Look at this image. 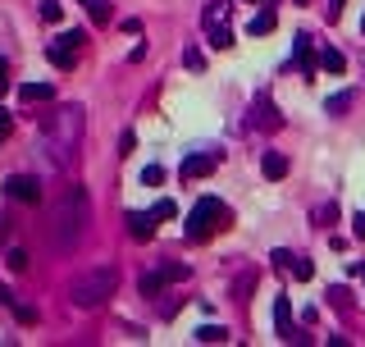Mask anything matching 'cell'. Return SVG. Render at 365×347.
<instances>
[{"instance_id": "6da1fadb", "label": "cell", "mask_w": 365, "mask_h": 347, "mask_svg": "<svg viewBox=\"0 0 365 347\" xmlns=\"http://www.w3.org/2000/svg\"><path fill=\"white\" fill-rule=\"evenodd\" d=\"M42 138H46V151L55 156V165L69 169L73 156L82 147V105H60L42 119Z\"/></svg>"}, {"instance_id": "7a4b0ae2", "label": "cell", "mask_w": 365, "mask_h": 347, "mask_svg": "<svg viewBox=\"0 0 365 347\" xmlns=\"http://www.w3.org/2000/svg\"><path fill=\"white\" fill-rule=\"evenodd\" d=\"M82 229H87V192L82 188H69L51 210V233H55V247L60 252H73L82 243Z\"/></svg>"}, {"instance_id": "3957f363", "label": "cell", "mask_w": 365, "mask_h": 347, "mask_svg": "<svg viewBox=\"0 0 365 347\" xmlns=\"http://www.w3.org/2000/svg\"><path fill=\"white\" fill-rule=\"evenodd\" d=\"M114 288H119V269L114 265H92V269H82V279L73 284V306L96 311V306H105L114 297Z\"/></svg>"}, {"instance_id": "277c9868", "label": "cell", "mask_w": 365, "mask_h": 347, "mask_svg": "<svg viewBox=\"0 0 365 347\" xmlns=\"http://www.w3.org/2000/svg\"><path fill=\"white\" fill-rule=\"evenodd\" d=\"M219 224H228V206L219 197H201L197 206H192L187 224H182V238H187V243H206Z\"/></svg>"}, {"instance_id": "5b68a950", "label": "cell", "mask_w": 365, "mask_h": 347, "mask_svg": "<svg viewBox=\"0 0 365 347\" xmlns=\"http://www.w3.org/2000/svg\"><path fill=\"white\" fill-rule=\"evenodd\" d=\"M82 46H87V32H82V28H69V32H60L55 42H46V60H51L55 69H64V73H69L73 64H78Z\"/></svg>"}, {"instance_id": "8992f818", "label": "cell", "mask_w": 365, "mask_h": 347, "mask_svg": "<svg viewBox=\"0 0 365 347\" xmlns=\"http://www.w3.org/2000/svg\"><path fill=\"white\" fill-rule=\"evenodd\" d=\"M5 192L14 201H23V206H37V201H42V183H37L32 174H14V178H5Z\"/></svg>"}, {"instance_id": "52a82bcc", "label": "cell", "mask_w": 365, "mask_h": 347, "mask_svg": "<svg viewBox=\"0 0 365 347\" xmlns=\"http://www.w3.org/2000/svg\"><path fill=\"white\" fill-rule=\"evenodd\" d=\"M252 128H265V133L283 128V119H278V110H274L270 96H256V101H252Z\"/></svg>"}, {"instance_id": "ba28073f", "label": "cell", "mask_w": 365, "mask_h": 347, "mask_svg": "<svg viewBox=\"0 0 365 347\" xmlns=\"http://www.w3.org/2000/svg\"><path fill=\"white\" fill-rule=\"evenodd\" d=\"M270 260H274L278 269H287V274H292V279H302V284H306V279L315 274V265H311V260H306V256H292V252H283V247H278V252H274Z\"/></svg>"}, {"instance_id": "9c48e42d", "label": "cell", "mask_w": 365, "mask_h": 347, "mask_svg": "<svg viewBox=\"0 0 365 347\" xmlns=\"http://www.w3.org/2000/svg\"><path fill=\"white\" fill-rule=\"evenodd\" d=\"M274 334L287 343H297V329H292V302L287 297H274Z\"/></svg>"}, {"instance_id": "30bf717a", "label": "cell", "mask_w": 365, "mask_h": 347, "mask_svg": "<svg viewBox=\"0 0 365 347\" xmlns=\"http://www.w3.org/2000/svg\"><path fill=\"white\" fill-rule=\"evenodd\" d=\"M128 233L137 238V243L156 238V210H128Z\"/></svg>"}, {"instance_id": "8fae6325", "label": "cell", "mask_w": 365, "mask_h": 347, "mask_svg": "<svg viewBox=\"0 0 365 347\" xmlns=\"http://www.w3.org/2000/svg\"><path fill=\"white\" fill-rule=\"evenodd\" d=\"M292 55H297V64H302V78H311V73H315V64H320V60H315V37H297V46H292Z\"/></svg>"}, {"instance_id": "7c38bea8", "label": "cell", "mask_w": 365, "mask_h": 347, "mask_svg": "<svg viewBox=\"0 0 365 347\" xmlns=\"http://www.w3.org/2000/svg\"><path fill=\"white\" fill-rule=\"evenodd\" d=\"M215 165H219V156H187V160H182V178H206V174H215Z\"/></svg>"}, {"instance_id": "4fadbf2b", "label": "cell", "mask_w": 365, "mask_h": 347, "mask_svg": "<svg viewBox=\"0 0 365 347\" xmlns=\"http://www.w3.org/2000/svg\"><path fill=\"white\" fill-rule=\"evenodd\" d=\"M320 69L333 73V78H342V73H347V55H342L338 46H324V51H320Z\"/></svg>"}, {"instance_id": "5bb4252c", "label": "cell", "mask_w": 365, "mask_h": 347, "mask_svg": "<svg viewBox=\"0 0 365 347\" xmlns=\"http://www.w3.org/2000/svg\"><path fill=\"white\" fill-rule=\"evenodd\" d=\"M261 174H265V178H287V156H283V151H265V156H261Z\"/></svg>"}, {"instance_id": "9a60e30c", "label": "cell", "mask_w": 365, "mask_h": 347, "mask_svg": "<svg viewBox=\"0 0 365 347\" xmlns=\"http://www.w3.org/2000/svg\"><path fill=\"white\" fill-rule=\"evenodd\" d=\"M51 96H55L51 83H23V87H18V101H27V105H32V101H51Z\"/></svg>"}, {"instance_id": "2e32d148", "label": "cell", "mask_w": 365, "mask_h": 347, "mask_svg": "<svg viewBox=\"0 0 365 347\" xmlns=\"http://www.w3.org/2000/svg\"><path fill=\"white\" fill-rule=\"evenodd\" d=\"M82 9H87V18H92V23H110V18H114V9H110V0H82Z\"/></svg>"}, {"instance_id": "e0dca14e", "label": "cell", "mask_w": 365, "mask_h": 347, "mask_svg": "<svg viewBox=\"0 0 365 347\" xmlns=\"http://www.w3.org/2000/svg\"><path fill=\"white\" fill-rule=\"evenodd\" d=\"M274 23H278L274 9H261V14H256L252 23H247V32H252V37H265V32H274Z\"/></svg>"}, {"instance_id": "ac0fdd59", "label": "cell", "mask_w": 365, "mask_h": 347, "mask_svg": "<svg viewBox=\"0 0 365 347\" xmlns=\"http://www.w3.org/2000/svg\"><path fill=\"white\" fill-rule=\"evenodd\" d=\"M252 288H256V265H247L242 274L233 279V297H237V302H247V297H252Z\"/></svg>"}, {"instance_id": "d6986e66", "label": "cell", "mask_w": 365, "mask_h": 347, "mask_svg": "<svg viewBox=\"0 0 365 347\" xmlns=\"http://www.w3.org/2000/svg\"><path fill=\"white\" fill-rule=\"evenodd\" d=\"M352 101H357L352 92H338V96H329V101H324V114H333V119H338V114H347V110H352Z\"/></svg>"}, {"instance_id": "ffe728a7", "label": "cell", "mask_w": 365, "mask_h": 347, "mask_svg": "<svg viewBox=\"0 0 365 347\" xmlns=\"http://www.w3.org/2000/svg\"><path fill=\"white\" fill-rule=\"evenodd\" d=\"M160 293H165V274H160V269H156V274H142V297H151V302H156Z\"/></svg>"}, {"instance_id": "44dd1931", "label": "cell", "mask_w": 365, "mask_h": 347, "mask_svg": "<svg viewBox=\"0 0 365 347\" xmlns=\"http://www.w3.org/2000/svg\"><path fill=\"white\" fill-rule=\"evenodd\" d=\"M160 274H165V284H182V279H192V265H178V260H169V265H160Z\"/></svg>"}, {"instance_id": "7402d4cb", "label": "cell", "mask_w": 365, "mask_h": 347, "mask_svg": "<svg viewBox=\"0 0 365 347\" xmlns=\"http://www.w3.org/2000/svg\"><path fill=\"white\" fill-rule=\"evenodd\" d=\"M197 339L201 343H228V329H224V324H201Z\"/></svg>"}, {"instance_id": "603a6c76", "label": "cell", "mask_w": 365, "mask_h": 347, "mask_svg": "<svg viewBox=\"0 0 365 347\" xmlns=\"http://www.w3.org/2000/svg\"><path fill=\"white\" fill-rule=\"evenodd\" d=\"M233 46V28H210V51H228Z\"/></svg>"}, {"instance_id": "cb8c5ba5", "label": "cell", "mask_w": 365, "mask_h": 347, "mask_svg": "<svg viewBox=\"0 0 365 347\" xmlns=\"http://www.w3.org/2000/svg\"><path fill=\"white\" fill-rule=\"evenodd\" d=\"M142 183H147V188H160V183H165V169H160V165H147V169H142Z\"/></svg>"}, {"instance_id": "d4e9b609", "label": "cell", "mask_w": 365, "mask_h": 347, "mask_svg": "<svg viewBox=\"0 0 365 347\" xmlns=\"http://www.w3.org/2000/svg\"><path fill=\"white\" fill-rule=\"evenodd\" d=\"M14 315H18V320H23V324H37V306L18 302V297H14Z\"/></svg>"}, {"instance_id": "484cf974", "label": "cell", "mask_w": 365, "mask_h": 347, "mask_svg": "<svg viewBox=\"0 0 365 347\" xmlns=\"http://www.w3.org/2000/svg\"><path fill=\"white\" fill-rule=\"evenodd\" d=\"M182 64H187V69H206V55H201V51H192V46H187V51H182Z\"/></svg>"}, {"instance_id": "4316f807", "label": "cell", "mask_w": 365, "mask_h": 347, "mask_svg": "<svg viewBox=\"0 0 365 347\" xmlns=\"http://www.w3.org/2000/svg\"><path fill=\"white\" fill-rule=\"evenodd\" d=\"M333 219H338V206H320V210H315V224H320V229H329Z\"/></svg>"}, {"instance_id": "83f0119b", "label": "cell", "mask_w": 365, "mask_h": 347, "mask_svg": "<svg viewBox=\"0 0 365 347\" xmlns=\"http://www.w3.org/2000/svg\"><path fill=\"white\" fill-rule=\"evenodd\" d=\"M174 215H178V206H174L169 197H160V201H156V219H174Z\"/></svg>"}, {"instance_id": "f1b7e54d", "label": "cell", "mask_w": 365, "mask_h": 347, "mask_svg": "<svg viewBox=\"0 0 365 347\" xmlns=\"http://www.w3.org/2000/svg\"><path fill=\"white\" fill-rule=\"evenodd\" d=\"M5 260H9V269H14V274H23V269H27V252H18V247H14Z\"/></svg>"}, {"instance_id": "f546056e", "label": "cell", "mask_w": 365, "mask_h": 347, "mask_svg": "<svg viewBox=\"0 0 365 347\" xmlns=\"http://www.w3.org/2000/svg\"><path fill=\"white\" fill-rule=\"evenodd\" d=\"M60 14H64V5H55V0H46V5H42V18H46V23H60Z\"/></svg>"}, {"instance_id": "4dcf8cb0", "label": "cell", "mask_w": 365, "mask_h": 347, "mask_svg": "<svg viewBox=\"0 0 365 347\" xmlns=\"http://www.w3.org/2000/svg\"><path fill=\"white\" fill-rule=\"evenodd\" d=\"M329 302H333V306H342V311H347V306H352V293H347V288H329Z\"/></svg>"}, {"instance_id": "1f68e13d", "label": "cell", "mask_w": 365, "mask_h": 347, "mask_svg": "<svg viewBox=\"0 0 365 347\" xmlns=\"http://www.w3.org/2000/svg\"><path fill=\"white\" fill-rule=\"evenodd\" d=\"M342 5H347V0H329V18H333V23L342 18Z\"/></svg>"}, {"instance_id": "d6a6232c", "label": "cell", "mask_w": 365, "mask_h": 347, "mask_svg": "<svg viewBox=\"0 0 365 347\" xmlns=\"http://www.w3.org/2000/svg\"><path fill=\"white\" fill-rule=\"evenodd\" d=\"M352 233H357V238H365V210H361L357 219H352Z\"/></svg>"}, {"instance_id": "836d02e7", "label": "cell", "mask_w": 365, "mask_h": 347, "mask_svg": "<svg viewBox=\"0 0 365 347\" xmlns=\"http://www.w3.org/2000/svg\"><path fill=\"white\" fill-rule=\"evenodd\" d=\"M5 73H9V64H5V55H0V92H5Z\"/></svg>"}, {"instance_id": "e575fe53", "label": "cell", "mask_w": 365, "mask_h": 347, "mask_svg": "<svg viewBox=\"0 0 365 347\" xmlns=\"http://www.w3.org/2000/svg\"><path fill=\"white\" fill-rule=\"evenodd\" d=\"M5 133H9V114L0 110V138H5Z\"/></svg>"}, {"instance_id": "d590c367", "label": "cell", "mask_w": 365, "mask_h": 347, "mask_svg": "<svg viewBox=\"0 0 365 347\" xmlns=\"http://www.w3.org/2000/svg\"><path fill=\"white\" fill-rule=\"evenodd\" d=\"M361 32H365V18H361Z\"/></svg>"}, {"instance_id": "8d00e7d4", "label": "cell", "mask_w": 365, "mask_h": 347, "mask_svg": "<svg viewBox=\"0 0 365 347\" xmlns=\"http://www.w3.org/2000/svg\"><path fill=\"white\" fill-rule=\"evenodd\" d=\"M297 5H306V0H297Z\"/></svg>"}]
</instances>
